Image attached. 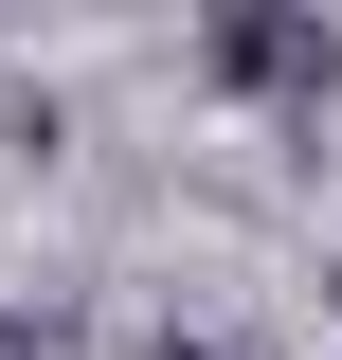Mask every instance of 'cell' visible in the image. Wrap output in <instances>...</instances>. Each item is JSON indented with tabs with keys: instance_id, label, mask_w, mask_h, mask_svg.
Here are the masks:
<instances>
[{
	"instance_id": "1",
	"label": "cell",
	"mask_w": 342,
	"mask_h": 360,
	"mask_svg": "<svg viewBox=\"0 0 342 360\" xmlns=\"http://www.w3.org/2000/svg\"><path fill=\"white\" fill-rule=\"evenodd\" d=\"M198 72H216V90H270V108H289V90H324V18H289V0H234V18L198 37Z\"/></svg>"
},
{
	"instance_id": "2",
	"label": "cell",
	"mask_w": 342,
	"mask_h": 360,
	"mask_svg": "<svg viewBox=\"0 0 342 360\" xmlns=\"http://www.w3.org/2000/svg\"><path fill=\"white\" fill-rule=\"evenodd\" d=\"M163 360H216V342H163Z\"/></svg>"
}]
</instances>
